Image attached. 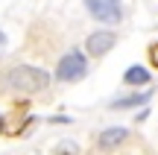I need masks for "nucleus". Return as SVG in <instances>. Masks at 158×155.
Listing matches in <instances>:
<instances>
[{"label":"nucleus","instance_id":"9","mask_svg":"<svg viewBox=\"0 0 158 155\" xmlns=\"http://www.w3.org/2000/svg\"><path fill=\"white\" fill-rule=\"evenodd\" d=\"M149 62H152V67H158V41L149 47Z\"/></svg>","mask_w":158,"mask_h":155},{"label":"nucleus","instance_id":"12","mask_svg":"<svg viewBox=\"0 0 158 155\" xmlns=\"http://www.w3.org/2000/svg\"><path fill=\"white\" fill-rule=\"evenodd\" d=\"M108 3H114V6H117V0H108Z\"/></svg>","mask_w":158,"mask_h":155},{"label":"nucleus","instance_id":"10","mask_svg":"<svg viewBox=\"0 0 158 155\" xmlns=\"http://www.w3.org/2000/svg\"><path fill=\"white\" fill-rule=\"evenodd\" d=\"M3 44H6V35H3V32H0V47H3Z\"/></svg>","mask_w":158,"mask_h":155},{"label":"nucleus","instance_id":"2","mask_svg":"<svg viewBox=\"0 0 158 155\" xmlns=\"http://www.w3.org/2000/svg\"><path fill=\"white\" fill-rule=\"evenodd\" d=\"M85 73H88V62H85V56L79 50L64 53V56L59 59V64H56V79L59 82H76V79H82Z\"/></svg>","mask_w":158,"mask_h":155},{"label":"nucleus","instance_id":"8","mask_svg":"<svg viewBox=\"0 0 158 155\" xmlns=\"http://www.w3.org/2000/svg\"><path fill=\"white\" fill-rule=\"evenodd\" d=\"M56 155H79V146L73 144V141H64V144L56 146Z\"/></svg>","mask_w":158,"mask_h":155},{"label":"nucleus","instance_id":"5","mask_svg":"<svg viewBox=\"0 0 158 155\" xmlns=\"http://www.w3.org/2000/svg\"><path fill=\"white\" fill-rule=\"evenodd\" d=\"M126 138H129V129H126V126H108V129L100 132L97 146H100V149H114V146H120Z\"/></svg>","mask_w":158,"mask_h":155},{"label":"nucleus","instance_id":"4","mask_svg":"<svg viewBox=\"0 0 158 155\" xmlns=\"http://www.w3.org/2000/svg\"><path fill=\"white\" fill-rule=\"evenodd\" d=\"M85 9H88L97 21H102V23H120V21H123L120 6L108 3V0H85Z\"/></svg>","mask_w":158,"mask_h":155},{"label":"nucleus","instance_id":"6","mask_svg":"<svg viewBox=\"0 0 158 155\" xmlns=\"http://www.w3.org/2000/svg\"><path fill=\"white\" fill-rule=\"evenodd\" d=\"M149 97H152V88H147L141 94H129V97H117V100H111V108L114 111H126V108H135V105H147Z\"/></svg>","mask_w":158,"mask_h":155},{"label":"nucleus","instance_id":"1","mask_svg":"<svg viewBox=\"0 0 158 155\" xmlns=\"http://www.w3.org/2000/svg\"><path fill=\"white\" fill-rule=\"evenodd\" d=\"M6 85L23 94H38L50 85V73L41 67H32V64H18L6 73Z\"/></svg>","mask_w":158,"mask_h":155},{"label":"nucleus","instance_id":"11","mask_svg":"<svg viewBox=\"0 0 158 155\" xmlns=\"http://www.w3.org/2000/svg\"><path fill=\"white\" fill-rule=\"evenodd\" d=\"M0 132H3V114H0Z\"/></svg>","mask_w":158,"mask_h":155},{"label":"nucleus","instance_id":"3","mask_svg":"<svg viewBox=\"0 0 158 155\" xmlns=\"http://www.w3.org/2000/svg\"><path fill=\"white\" fill-rule=\"evenodd\" d=\"M114 44H117V32H111V29H97V32L88 35V44H85V50H88L94 59H100V56H106V53L111 50Z\"/></svg>","mask_w":158,"mask_h":155},{"label":"nucleus","instance_id":"7","mask_svg":"<svg viewBox=\"0 0 158 155\" xmlns=\"http://www.w3.org/2000/svg\"><path fill=\"white\" fill-rule=\"evenodd\" d=\"M123 82L126 85H147V82H152V76H149V70L143 67V64H132L123 73Z\"/></svg>","mask_w":158,"mask_h":155}]
</instances>
